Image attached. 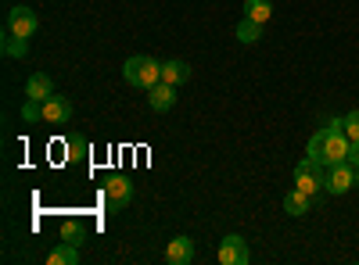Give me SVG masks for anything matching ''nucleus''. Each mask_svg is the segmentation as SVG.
Returning a JSON list of instances; mask_svg holds the SVG:
<instances>
[{"mask_svg":"<svg viewBox=\"0 0 359 265\" xmlns=\"http://www.w3.org/2000/svg\"><path fill=\"white\" fill-rule=\"evenodd\" d=\"M345 162H352L355 169H359V140H348V158Z\"/></svg>","mask_w":359,"mask_h":265,"instance_id":"nucleus-22","label":"nucleus"},{"mask_svg":"<svg viewBox=\"0 0 359 265\" xmlns=\"http://www.w3.org/2000/svg\"><path fill=\"white\" fill-rule=\"evenodd\" d=\"M219 262H223V265H248V262H252L248 241L241 237V233H230V237H223V244H219Z\"/></svg>","mask_w":359,"mask_h":265,"instance_id":"nucleus-6","label":"nucleus"},{"mask_svg":"<svg viewBox=\"0 0 359 265\" xmlns=\"http://www.w3.org/2000/svg\"><path fill=\"white\" fill-rule=\"evenodd\" d=\"M309 158H313L316 165H323V169L345 162V158H348V136H345V129H334V126L316 129V133L309 136Z\"/></svg>","mask_w":359,"mask_h":265,"instance_id":"nucleus-1","label":"nucleus"},{"mask_svg":"<svg viewBox=\"0 0 359 265\" xmlns=\"http://www.w3.org/2000/svg\"><path fill=\"white\" fill-rule=\"evenodd\" d=\"M22 119H25V122H43V101L29 97V101L22 104Z\"/></svg>","mask_w":359,"mask_h":265,"instance_id":"nucleus-19","label":"nucleus"},{"mask_svg":"<svg viewBox=\"0 0 359 265\" xmlns=\"http://www.w3.org/2000/svg\"><path fill=\"white\" fill-rule=\"evenodd\" d=\"M72 119V101L69 97H47L43 101V122H50V126H62V122H69Z\"/></svg>","mask_w":359,"mask_h":265,"instance_id":"nucleus-8","label":"nucleus"},{"mask_svg":"<svg viewBox=\"0 0 359 265\" xmlns=\"http://www.w3.org/2000/svg\"><path fill=\"white\" fill-rule=\"evenodd\" d=\"M47 262H50V265H76V262H79V244L62 241V244L47 255Z\"/></svg>","mask_w":359,"mask_h":265,"instance_id":"nucleus-14","label":"nucleus"},{"mask_svg":"<svg viewBox=\"0 0 359 265\" xmlns=\"http://www.w3.org/2000/svg\"><path fill=\"white\" fill-rule=\"evenodd\" d=\"M65 158L72 162V165H79V162H86V151H90V143H86V136H69L65 140Z\"/></svg>","mask_w":359,"mask_h":265,"instance_id":"nucleus-18","label":"nucleus"},{"mask_svg":"<svg viewBox=\"0 0 359 265\" xmlns=\"http://www.w3.org/2000/svg\"><path fill=\"white\" fill-rule=\"evenodd\" d=\"M165 262L169 265H191L194 262V241L191 237H172L165 244Z\"/></svg>","mask_w":359,"mask_h":265,"instance_id":"nucleus-9","label":"nucleus"},{"mask_svg":"<svg viewBox=\"0 0 359 265\" xmlns=\"http://www.w3.org/2000/svg\"><path fill=\"white\" fill-rule=\"evenodd\" d=\"M4 29H8V33H15V36H22V40H29V36H33L36 29H40L36 11H29V8H11V11H8Z\"/></svg>","mask_w":359,"mask_h":265,"instance_id":"nucleus-7","label":"nucleus"},{"mask_svg":"<svg viewBox=\"0 0 359 265\" xmlns=\"http://www.w3.org/2000/svg\"><path fill=\"white\" fill-rule=\"evenodd\" d=\"M273 15V0H245V18H255V22H269Z\"/></svg>","mask_w":359,"mask_h":265,"instance_id":"nucleus-16","label":"nucleus"},{"mask_svg":"<svg viewBox=\"0 0 359 265\" xmlns=\"http://www.w3.org/2000/svg\"><path fill=\"white\" fill-rule=\"evenodd\" d=\"M313 201H316V197H309V194H302V190L294 187V190L284 194V212H287V215H306V212L313 208Z\"/></svg>","mask_w":359,"mask_h":265,"instance_id":"nucleus-13","label":"nucleus"},{"mask_svg":"<svg viewBox=\"0 0 359 265\" xmlns=\"http://www.w3.org/2000/svg\"><path fill=\"white\" fill-rule=\"evenodd\" d=\"M0 50H4L8 57H25V54H29V40H22V36H15V33H8V29H4Z\"/></svg>","mask_w":359,"mask_h":265,"instance_id":"nucleus-17","label":"nucleus"},{"mask_svg":"<svg viewBox=\"0 0 359 265\" xmlns=\"http://www.w3.org/2000/svg\"><path fill=\"white\" fill-rule=\"evenodd\" d=\"M355 187H359V169H355Z\"/></svg>","mask_w":359,"mask_h":265,"instance_id":"nucleus-23","label":"nucleus"},{"mask_svg":"<svg viewBox=\"0 0 359 265\" xmlns=\"http://www.w3.org/2000/svg\"><path fill=\"white\" fill-rule=\"evenodd\" d=\"M25 97H33V101H47V97H54V83H50V76H43V72H33V76H29V83H25Z\"/></svg>","mask_w":359,"mask_h":265,"instance_id":"nucleus-11","label":"nucleus"},{"mask_svg":"<svg viewBox=\"0 0 359 265\" xmlns=\"http://www.w3.org/2000/svg\"><path fill=\"white\" fill-rule=\"evenodd\" d=\"M237 40H241V43H259L262 40V22L241 18V22H237Z\"/></svg>","mask_w":359,"mask_h":265,"instance_id":"nucleus-15","label":"nucleus"},{"mask_svg":"<svg viewBox=\"0 0 359 265\" xmlns=\"http://www.w3.org/2000/svg\"><path fill=\"white\" fill-rule=\"evenodd\" d=\"M130 201H133V183L126 180V176H108V183H104V204H108V212H123Z\"/></svg>","mask_w":359,"mask_h":265,"instance_id":"nucleus-5","label":"nucleus"},{"mask_svg":"<svg viewBox=\"0 0 359 265\" xmlns=\"http://www.w3.org/2000/svg\"><path fill=\"white\" fill-rule=\"evenodd\" d=\"M162 79L172 83V86H184V83L191 79V65L184 62V57H172V62L162 65Z\"/></svg>","mask_w":359,"mask_h":265,"instance_id":"nucleus-12","label":"nucleus"},{"mask_svg":"<svg viewBox=\"0 0 359 265\" xmlns=\"http://www.w3.org/2000/svg\"><path fill=\"white\" fill-rule=\"evenodd\" d=\"M62 241H69V244H79V241H83V222L69 219V222L62 226Z\"/></svg>","mask_w":359,"mask_h":265,"instance_id":"nucleus-20","label":"nucleus"},{"mask_svg":"<svg viewBox=\"0 0 359 265\" xmlns=\"http://www.w3.org/2000/svg\"><path fill=\"white\" fill-rule=\"evenodd\" d=\"M323 165H316L313 158H306V162H298V169H294V187L302 190V194H309V197H316L320 190H323Z\"/></svg>","mask_w":359,"mask_h":265,"instance_id":"nucleus-4","label":"nucleus"},{"mask_svg":"<svg viewBox=\"0 0 359 265\" xmlns=\"http://www.w3.org/2000/svg\"><path fill=\"white\" fill-rule=\"evenodd\" d=\"M123 79L130 86H137V90H151L155 83H162V62H155L147 54H133L123 65Z\"/></svg>","mask_w":359,"mask_h":265,"instance_id":"nucleus-2","label":"nucleus"},{"mask_svg":"<svg viewBox=\"0 0 359 265\" xmlns=\"http://www.w3.org/2000/svg\"><path fill=\"white\" fill-rule=\"evenodd\" d=\"M345 136L348 140H359V111H348L345 115Z\"/></svg>","mask_w":359,"mask_h":265,"instance_id":"nucleus-21","label":"nucleus"},{"mask_svg":"<svg viewBox=\"0 0 359 265\" xmlns=\"http://www.w3.org/2000/svg\"><path fill=\"white\" fill-rule=\"evenodd\" d=\"M147 104H151V111H169L176 104V86L172 83H155L151 90H147Z\"/></svg>","mask_w":359,"mask_h":265,"instance_id":"nucleus-10","label":"nucleus"},{"mask_svg":"<svg viewBox=\"0 0 359 265\" xmlns=\"http://www.w3.org/2000/svg\"><path fill=\"white\" fill-rule=\"evenodd\" d=\"M355 187V165L352 162H338V165H327L323 172V190L327 194H348Z\"/></svg>","mask_w":359,"mask_h":265,"instance_id":"nucleus-3","label":"nucleus"}]
</instances>
